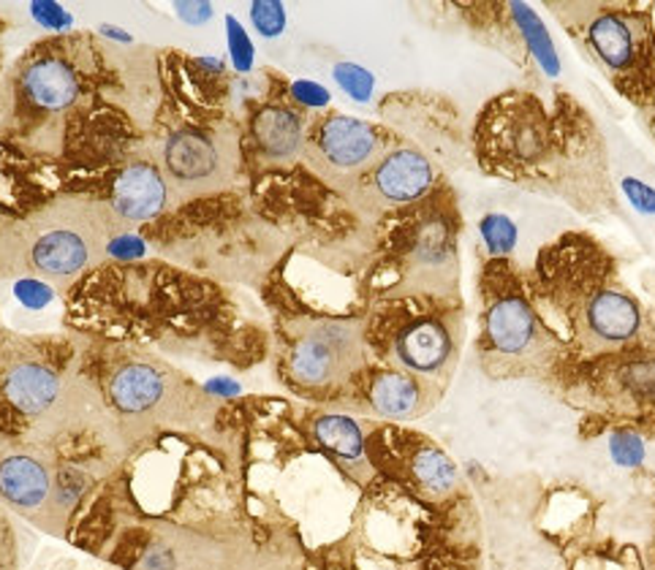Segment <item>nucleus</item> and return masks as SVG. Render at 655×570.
Returning a JSON list of instances; mask_svg holds the SVG:
<instances>
[{
    "label": "nucleus",
    "instance_id": "obj_6",
    "mask_svg": "<svg viewBox=\"0 0 655 570\" xmlns=\"http://www.w3.org/2000/svg\"><path fill=\"white\" fill-rule=\"evenodd\" d=\"M150 156L167 176L172 204L226 191L239 171L237 134L224 125L213 130L180 125L150 147Z\"/></svg>",
    "mask_w": 655,
    "mask_h": 570
},
{
    "label": "nucleus",
    "instance_id": "obj_26",
    "mask_svg": "<svg viewBox=\"0 0 655 570\" xmlns=\"http://www.w3.org/2000/svg\"><path fill=\"white\" fill-rule=\"evenodd\" d=\"M0 33H3V22H0ZM0 57H3V47H0ZM0 73H3V66H0Z\"/></svg>",
    "mask_w": 655,
    "mask_h": 570
},
{
    "label": "nucleus",
    "instance_id": "obj_13",
    "mask_svg": "<svg viewBox=\"0 0 655 570\" xmlns=\"http://www.w3.org/2000/svg\"><path fill=\"white\" fill-rule=\"evenodd\" d=\"M579 334L596 347H620L636 338L642 327L640 305L625 290L601 285L585 290L583 305L574 312Z\"/></svg>",
    "mask_w": 655,
    "mask_h": 570
},
{
    "label": "nucleus",
    "instance_id": "obj_20",
    "mask_svg": "<svg viewBox=\"0 0 655 570\" xmlns=\"http://www.w3.org/2000/svg\"><path fill=\"white\" fill-rule=\"evenodd\" d=\"M511 9H515L517 22H520L522 33H526L528 47H531V53L539 57L541 68H544L550 77H557V73H561V60H557L555 47H552V38L546 36V31H544V25H541L539 16L522 3H515Z\"/></svg>",
    "mask_w": 655,
    "mask_h": 570
},
{
    "label": "nucleus",
    "instance_id": "obj_2",
    "mask_svg": "<svg viewBox=\"0 0 655 570\" xmlns=\"http://www.w3.org/2000/svg\"><path fill=\"white\" fill-rule=\"evenodd\" d=\"M101 44L88 33L42 38L0 73V145L58 158L68 119L93 101Z\"/></svg>",
    "mask_w": 655,
    "mask_h": 570
},
{
    "label": "nucleus",
    "instance_id": "obj_25",
    "mask_svg": "<svg viewBox=\"0 0 655 570\" xmlns=\"http://www.w3.org/2000/svg\"><path fill=\"white\" fill-rule=\"evenodd\" d=\"M338 79L349 93H354L359 101L368 99V93L373 90V79H370L368 71L357 66H338Z\"/></svg>",
    "mask_w": 655,
    "mask_h": 570
},
{
    "label": "nucleus",
    "instance_id": "obj_16",
    "mask_svg": "<svg viewBox=\"0 0 655 570\" xmlns=\"http://www.w3.org/2000/svg\"><path fill=\"white\" fill-rule=\"evenodd\" d=\"M436 384L400 369H379L368 384V408L386 421H414L436 404Z\"/></svg>",
    "mask_w": 655,
    "mask_h": 570
},
{
    "label": "nucleus",
    "instance_id": "obj_23",
    "mask_svg": "<svg viewBox=\"0 0 655 570\" xmlns=\"http://www.w3.org/2000/svg\"><path fill=\"white\" fill-rule=\"evenodd\" d=\"M250 20H253L256 31L261 36H278L283 25H286V11H283L281 3H253Z\"/></svg>",
    "mask_w": 655,
    "mask_h": 570
},
{
    "label": "nucleus",
    "instance_id": "obj_18",
    "mask_svg": "<svg viewBox=\"0 0 655 570\" xmlns=\"http://www.w3.org/2000/svg\"><path fill=\"white\" fill-rule=\"evenodd\" d=\"M27 275L25 215L11 204H0V281Z\"/></svg>",
    "mask_w": 655,
    "mask_h": 570
},
{
    "label": "nucleus",
    "instance_id": "obj_5",
    "mask_svg": "<svg viewBox=\"0 0 655 570\" xmlns=\"http://www.w3.org/2000/svg\"><path fill=\"white\" fill-rule=\"evenodd\" d=\"M359 318H294L283 329V380L300 395H324L349 384L364 364Z\"/></svg>",
    "mask_w": 655,
    "mask_h": 570
},
{
    "label": "nucleus",
    "instance_id": "obj_3",
    "mask_svg": "<svg viewBox=\"0 0 655 570\" xmlns=\"http://www.w3.org/2000/svg\"><path fill=\"white\" fill-rule=\"evenodd\" d=\"M88 367L125 446L150 432L207 424L224 413L221 399L210 397L167 358L136 345H104L95 358L88 353Z\"/></svg>",
    "mask_w": 655,
    "mask_h": 570
},
{
    "label": "nucleus",
    "instance_id": "obj_4",
    "mask_svg": "<svg viewBox=\"0 0 655 570\" xmlns=\"http://www.w3.org/2000/svg\"><path fill=\"white\" fill-rule=\"evenodd\" d=\"M125 224L110 204L84 196H58L25 215L27 275L49 283L63 296L99 270L110 242Z\"/></svg>",
    "mask_w": 655,
    "mask_h": 570
},
{
    "label": "nucleus",
    "instance_id": "obj_7",
    "mask_svg": "<svg viewBox=\"0 0 655 570\" xmlns=\"http://www.w3.org/2000/svg\"><path fill=\"white\" fill-rule=\"evenodd\" d=\"M389 152V141L364 119L349 114H327L307 130L302 161L318 176L340 182L370 169Z\"/></svg>",
    "mask_w": 655,
    "mask_h": 570
},
{
    "label": "nucleus",
    "instance_id": "obj_8",
    "mask_svg": "<svg viewBox=\"0 0 655 570\" xmlns=\"http://www.w3.org/2000/svg\"><path fill=\"white\" fill-rule=\"evenodd\" d=\"M463 345V312H421L397 327L386 347L392 369L436 384L452 375Z\"/></svg>",
    "mask_w": 655,
    "mask_h": 570
},
{
    "label": "nucleus",
    "instance_id": "obj_21",
    "mask_svg": "<svg viewBox=\"0 0 655 570\" xmlns=\"http://www.w3.org/2000/svg\"><path fill=\"white\" fill-rule=\"evenodd\" d=\"M478 233H482L484 244H487V253L495 255V259L509 255L517 248V239H520L515 220L504 213L484 215L482 224H478Z\"/></svg>",
    "mask_w": 655,
    "mask_h": 570
},
{
    "label": "nucleus",
    "instance_id": "obj_27",
    "mask_svg": "<svg viewBox=\"0 0 655 570\" xmlns=\"http://www.w3.org/2000/svg\"><path fill=\"white\" fill-rule=\"evenodd\" d=\"M0 332H3V327H0Z\"/></svg>",
    "mask_w": 655,
    "mask_h": 570
},
{
    "label": "nucleus",
    "instance_id": "obj_24",
    "mask_svg": "<svg viewBox=\"0 0 655 570\" xmlns=\"http://www.w3.org/2000/svg\"><path fill=\"white\" fill-rule=\"evenodd\" d=\"M620 187H623L625 198H629L631 207H634L636 213L655 215V187L647 185V182L636 180V176H625V180L620 182Z\"/></svg>",
    "mask_w": 655,
    "mask_h": 570
},
{
    "label": "nucleus",
    "instance_id": "obj_10",
    "mask_svg": "<svg viewBox=\"0 0 655 570\" xmlns=\"http://www.w3.org/2000/svg\"><path fill=\"white\" fill-rule=\"evenodd\" d=\"M454 270H458V253H454L452 226L441 215H427L414 228L408 248L403 250V283L397 288H406L403 294L432 290L441 285L443 277L454 281Z\"/></svg>",
    "mask_w": 655,
    "mask_h": 570
},
{
    "label": "nucleus",
    "instance_id": "obj_11",
    "mask_svg": "<svg viewBox=\"0 0 655 570\" xmlns=\"http://www.w3.org/2000/svg\"><path fill=\"white\" fill-rule=\"evenodd\" d=\"M110 207L125 226L156 220L158 215L174 207L167 176L150 152H136L123 163L112 182Z\"/></svg>",
    "mask_w": 655,
    "mask_h": 570
},
{
    "label": "nucleus",
    "instance_id": "obj_12",
    "mask_svg": "<svg viewBox=\"0 0 655 570\" xmlns=\"http://www.w3.org/2000/svg\"><path fill=\"white\" fill-rule=\"evenodd\" d=\"M484 340L489 351L506 358L533 356L546 332L541 329L539 316L531 301L520 290H500L487 301L484 310Z\"/></svg>",
    "mask_w": 655,
    "mask_h": 570
},
{
    "label": "nucleus",
    "instance_id": "obj_9",
    "mask_svg": "<svg viewBox=\"0 0 655 570\" xmlns=\"http://www.w3.org/2000/svg\"><path fill=\"white\" fill-rule=\"evenodd\" d=\"M307 437L318 454L343 472L359 489L370 487L375 476V465L370 459V432L375 430L373 421H362L351 413L338 410H307L302 408L300 415Z\"/></svg>",
    "mask_w": 655,
    "mask_h": 570
},
{
    "label": "nucleus",
    "instance_id": "obj_1",
    "mask_svg": "<svg viewBox=\"0 0 655 570\" xmlns=\"http://www.w3.org/2000/svg\"><path fill=\"white\" fill-rule=\"evenodd\" d=\"M150 432L82 503L66 540L112 570H307L300 524L250 478L245 430Z\"/></svg>",
    "mask_w": 655,
    "mask_h": 570
},
{
    "label": "nucleus",
    "instance_id": "obj_17",
    "mask_svg": "<svg viewBox=\"0 0 655 570\" xmlns=\"http://www.w3.org/2000/svg\"><path fill=\"white\" fill-rule=\"evenodd\" d=\"M406 470L414 487L430 500H447L460 489V467L452 456L425 437L408 435Z\"/></svg>",
    "mask_w": 655,
    "mask_h": 570
},
{
    "label": "nucleus",
    "instance_id": "obj_14",
    "mask_svg": "<svg viewBox=\"0 0 655 570\" xmlns=\"http://www.w3.org/2000/svg\"><path fill=\"white\" fill-rule=\"evenodd\" d=\"M436 185V169L417 147H392L368 176V191L386 207L421 202Z\"/></svg>",
    "mask_w": 655,
    "mask_h": 570
},
{
    "label": "nucleus",
    "instance_id": "obj_19",
    "mask_svg": "<svg viewBox=\"0 0 655 570\" xmlns=\"http://www.w3.org/2000/svg\"><path fill=\"white\" fill-rule=\"evenodd\" d=\"M590 42H594L598 57L609 68H623L634 53L631 31L612 14H603L590 25Z\"/></svg>",
    "mask_w": 655,
    "mask_h": 570
},
{
    "label": "nucleus",
    "instance_id": "obj_22",
    "mask_svg": "<svg viewBox=\"0 0 655 570\" xmlns=\"http://www.w3.org/2000/svg\"><path fill=\"white\" fill-rule=\"evenodd\" d=\"M609 456H612V461L618 467H629V470L631 467H640L647 456L645 441L631 430H614L609 435Z\"/></svg>",
    "mask_w": 655,
    "mask_h": 570
},
{
    "label": "nucleus",
    "instance_id": "obj_15",
    "mask_svg": "<svg viewBox=\"0 0 655 570\" xmlns=\"http://www.w3.org/2000/svg\"><path fill=\"white\" fill-rule=\"evenodd\" d=\"M307 117L289 104H264L250 117L256 150L270 167H289L302 158L307 141Z\"/></svg>",
    "mask_w": 655,
    "mask_h": 570
}]
</instances>
